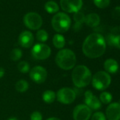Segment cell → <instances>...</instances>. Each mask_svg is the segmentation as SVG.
<instances>
[{"label": "cell", "instance_id": "1", "mask_svg": "<svg viewBox=\"0 0 120 120\" xmlns=\"http://www.w3.org/2000/svg\"><path fill=\"white\" fill-rule=\"evenodd\" d=\"M82 50L85 56L90 59H96L104 54L106 50V41L100 33H92L84 40Z\"/></svg>", "mask_w": 120, "mask_h": 120}, {"label": "cell", "instance_id": "19", "mask_svg": "<svg viewBox=\"0 0 120 120\" xmlns=\"http://www.w3.org/2000/svg\"><path fill=\"white\" fill-rule=\"evenodd\" d=\"M56 99V93L53 90H45L42 94V100L45 103L51 104L54 102Z\"/></svg>", "mask_w": 120, "mask_h": 120}, {"label": "cell", "instance_id": "21", "mask_svg": "<svg viewBox=\"0 0 120 120\" xmlns=\"http://www.w3.org/2000/svg\"><path fill=\"white\" fill-rule=\"evenodd\" d=\"M45 9L48 13L54 14V13H56L59 11V6L55 2L49 1L45 4Z\"/></svg>", "mask_w": 120, "mask_h": 120}, {"label": "cell", "instance_id": "7", "mask_svg": "<svg viewBox=\"0 0 120 120\" xmlns=\"http://www.w3.org/2000/svg\"><path fill=\"white\" fill-rule=\"evenodd\" d=\"M57 100L62 104H71L76 98L75 91L70 88H62L59 89L56 95Z\"/></svg>", "mask_w": 120, "mask_h": 120}, {"label": "cell", "instance_id": "27", "mask_svg": "<svg viewBox=\"0 0 120 120\" xmlns=\"http://www.w3.org/2000/svg\"><path fill=\"white\" fill-rule=\"evenodd\" d=\"M85 18L86 16H84V14L81 12V11H78L74 13V20L75 21L76 23H80L82 24L83 23H84L85 21Z\"/></svg>", "mask_w": 120, "mask_h": 120}, {"label": "cell", "instance_id": "22", "mask_svg": "<svg viewBox=\"0 0 120 120\" xmlns=\"http://www.w3.org/2000/svg\"><path fill=\"white\" fill-rule=\"evenodd\" d=\"M100 101L101 102V103H103V104H109L112 100V95L111 93H108V92H106V91H104V92H102L100 95Z\"/></svg>", "mask_w": 120, "mask_h": 120}, {"label": "cell", "instance_id": "20", "mask_svg": "<svg viewBox=\"0 0 120 120\" xmlns=\"http://www.w3.org/2000/svg\"><path fill=\"white\" fill-rule=\"evenodd\" d=\"M16 90L19 92V93H25L28 90L29 88V84L28 83L23 79H21L19 81L16 82Z\"/></svg>", "mask_w": 120, "mask_h": 120}, {"label": "cell", "instance_id": "9", "mask_svg": "<svg viewBox=\"0 0 120 120\" xmlns=\"http://www.w3.org/2000/svg\"><path fill=\"white\" fill-rule=\"evenodd\" d=\"M62 9L68 13H76L80 11L83 6L82 0H60Z\"/></svg>", "mask_w": 120, "mask_h": 120}, {"label": "cell", "instance_id": "5", "mask_svg": "<svg viewBox=\"0 0 120 120\" xmlns=\"http://www.w3.org/2000/svg\"><path fill=\"white\" fill-rule=\"evenodd\" d=\"M92 85L94 88L98 90H104L107 89L112 82L110 75L106 71H100L94 74L92 77Z\"/></svg>", "mask_w": 120, "mask_h": 120}, {"label": "cell", "instance_id": "12", "mask_svg": "<svg viewBox=\"0 0 120 120\" xmlns=\"http://www.w3.org/2000/svg\"><path fill=\"white\" fill-rule=\"evenodd\" d=\"M105 116L107 120H120V105L118 102L110 103L106 109Z\"/></svg>", "mask_w": 120, "mask_h": 120}, {"label": "cell", "instance_id": "30", "mask_svg": "<svg viewBox=\"0 0 120 120\" xmlns=\"http://www.w3.org/2000/svg\"><path fill=\"white\" fill-rule=\"evenodd\" d=\"M113 15H116V19L120 18V7H117L114 8Z\"/></svg>", "mask_w": 120, "mask_h": 120}, {"label": "cell", "instance_id": "26", "mask_svg": "<svg viewBox=\"0 0 120 120\" xmlns=\"http://www.w3.org/2000/svg\"><path fill=\"white\" fill-rule=\"evenodd\" d=\"M95 5L100 9L107 8L110 3V0H93Z\"/></svg>", "mask_w": 120, "mask_h": 120}, {"label": "cell", "instance_id": "33", "mask_svg": "<svg viewBox=\"0 0 120 120\" xmlns=\"http://www.w3.org/2000/svg\"><path fill=\"white\" fill-rule=\"evenodd\" d=\"M46 120H61L59 118H56V117H49L48 119H47Z\"/></svg>", "mask_w": 120, "mask_h": 120}, {"label": "cell", "instance_id": "17", "mask_svg": "<svg viewBox=\"0 0 120 120\" xmlns=\"http://www.w3.org/2000/svg\"><path fill=\"white\" fill-rule=\"evenodd\" d=\"M53 45L57 49H62L66 43L65 38L63 35L60 34H56L53 37Z\"/></svg>", "mask_w": 120, "mask_h": 120}, {"label": "cell", "instance_id": "18", "mask_svg": "<svg viewBox=\"0 0 120 120\" xmlns=\"http://www.w3.org/2000/svg\"><path fill=\"white\" fill-rule=\"evenodd\" d=\"M105 41L107 42L109 45L120 49V35H114L110 34L107 36Z\"/></svg>", "mask_w": 120, "mask_h": 120}, {"label": "cell", "instance_id": "8", "mask_svg": "<svg viewBox=\"0 0 120 120\" xmlns=\"http://www.w3.org/2000/svg\"><path fill=\"white\" fill-rule=\"evenodd\" d=\"M32 56L38 60H44L47 59L51 54L50 47L42 43L35 45L31 50Z\"/></svg>", "mask_w": 120, "mask_h": 120}, {"label": "cell", "instance_id": "35", "mask_svg": "<svg viewBox=\"0 0 120 120\" xmlns=\"http://www.w3.org/2000/svg\"><path fill=\"white\" fill-rule=\"evenodd\" d=\"M118 103H119V105H120V100H119V102H118Z\"/></svg>", "mask_w": 120, "mask_h": 120}, {"label": "cell", "instance_id": "23", "mask_svg": "<svg viewBox=\"0 0 120 120\" xmlns=\"http://www.w3.org/2000/svg\"><path fill=\"white\" fill-rule=\"evenodd\" d=\"M22 51L21 49H20L19 48H15L14 49H12V51L10 53V58L11 60L14 62H16L18 60H19L21 56H22Z\"/></svg>", "mask_w": 120, "mask_h": 120}, {"label": "cell", "instance_id": "4", "mask_svg": "<svg viewBox=\"0 0 120 120\" xmlns=\"http://www.w3.org/2000/svg\"><path fill=\"white\" fill-rule=\"evenodd\" d=\"M71 19L65 13L59 12L55 14L52 19V26L54 30L58 33H65L71 26Z\"/></svg>", "mask_w": 120, "mask_h": 120}, {"label": "cell", "instance_id": "15", "mask_svg": "<svg viewBox=\"0 0 120 120\" xmlns=\"http://www.w3.org/2000/svg\"><path fill=\"white\" fill-rule=\"evenodd\" d=\"M104 69L107 73L115 74L119 69L118 62L114 59H108L104 62Z\"/></svg>", "mask_w": 120, "mask_h": 120}, {"label": "cell", "instance_id": "16", "mask_svg": "<svg viewBox=\"0 0 120 120\" xmlns=\"http://www.w3.org/2000/svg\"><path fill=\"white\" fill-rule=\"evenodd\" d=\"M84 22L89 27L94 28V27L98 26L100 24V18L98 16V14H97L95 13H91L86 16Z\"/></svg>", "mask_w": 120, "mask_h": 120}, {"label": "cell", "instance_id": "2", "mask_svg": "<svg viewBox=\"0 0 120 120\" xmlns=\"http://www.w3.org/2000/svg\"><path fill=\"white\" fill-rule=\"evenodd\" d=\"M71 78L72 81L76 88H83L88 86L91 82L92 74L87 67L79 65L73 69Z\"/></svg>", "mask_w": 120, "mask_h": 120}, {"label": "cell", "instance_id": "28", "mask_svg": "<svg viewBox=\"0 0 120 120\" xmlns=\"http://www.w3.org/2000/svg\"><path fill=\"white\" fill-rule=\"evenodd\" d=\"M91 120H107V119L103 112H96L92 115Z\"/></svg>", "mask_w": 120, "mask_h": 120}, {"label": "cell", "instance_id": "10", "mask_svg": "<svg viewBox=\"0 0 120 120\" xmlns=\"http://www.w3.org/2000/svg\"><path fill=\"white\" fill-rule=\"evenodd\" d=\"M30 77L36 83H42L46 81L47 77V70L41 66L34 67L30 71Z\"/></svg>", "mask_w": 120, "mask_h": 120}, {"label": "cell", "instance_id": "24", "mask_svg": "<svg viewBox=\"0 0 120 120\" xmlns=\"http://www.w3.org/2000/svg\"><path fill=\"white\" fill-rule=\"evenodd\" d=\"M48 37H49L48 33L45 30H39L36 33V38L38 40L42 42L47 41L48 39Z\"/></svg>", "mask_w": 120, "mask_h": 120}, {"label": "cell", "instance_id": "11", "mask_svg": "<svg viewBox=\"0 0 120 120\" xmlns=\"http://www.w3.org/2000/svg\"><path fill=\"white\" fill-rule=\"evenodd\" d=\"M92 110L86 105H79L76 106L73 112L74 120H88L91 116Z\"/></svg>", "mask_w": 120, "mask_h": 120}, {"label": "cell", "instance_id": "13", "mask_svg": "<svg viewBox=\"0 0 120 120\" xmlns=\"http://www.w3.org/2000/svg\"><path fill=\"white\" fill-rule=\"evenodd\" d=\"M85 105L91 110H97L102 106V103L100 100L95 95H94L90 90H87L85 93Z\"/></svg>", "mask_w": 120, "mask_h": 120}, {"label": "cell", "instance_id": "29", "mask_svg": "<svg viewBox=\"0 0 120 120\" xmlns=\"http://www.w3.org/2000/svg\"><path fill=\"white\" fill-rule=\"evenodd\" d=\"M30 120H42V114L40 112L35 111L30 114Z\"/></svg>", "mask_w": 120, "mask_h": 120}, {"label": "cell", "instance_id": "3", "mask_svg": "<svg viewBox=\"0 0 120 120\" xmlns=\"http://www.w3.org/2000/svg\"><path fill=\"white\" fill-rule=\"evenodd\" d=\"M55 62L56 65L60 69L65 71L70 70L76 65V54L71 49H62L56 54Z\"/></svg>", "mask_w": 120, "mask_h": 120}, {"label": "cell", "instance_id": "25", "mask_svg": "<svg viewBox=\"0 0 120 120\" xmlns=\"http://www.w3.org/2000/svg\"><path fill=\"white\" fill-rule=\"evenodd\" d=\"M17 67H18L19 71L23 74H26L30 70V65L26 61H22V62H19Z\"/></svg>", "mask_w": 120, "mask_h": 120}, {"label": "cell", "instance_id": "6", "mask_svg": "<svg viewBox=\"0 0 120 120\" xmlns=\"http://www.w3.org/2000/svg\"><path fill=\"white\" fill-rule=\"evenodd\" d=\"M25 26L30 30H38L42 25V17L37 13L29 12L23 17Z\"/></svg>", "mask_w": 120, "mask_h": 120}, {"label": "cell", "instance_id": "31", "mask_svg": "<svg viewBox=\"0 0 120 120\" xmlns=\"http://www.w3.org/2000/svg\"><path fill=\"white\" fill-rule=\"evenodd\" d=\"M82 27V24L80 23H75V25L74 26V30L75 31H79V30H81Z\"/></svg>", "mask_w": 120, "mask_h": 120}, {"label": "cell", "instance_id": "32", "mask_svg": "<svg viewBox=\"0 0 120 120\" xmlns=\"http://www.w3.org/2000/svg\"><path fill=\"white\" fill-rule=\"evenodd\" d=\"M5 74V70L4 68L2 67H0V79L2 78Z\"/></svg>", "mask_w": 120, "mask_h": 120}, {"label": "cell", "instance_id": "34", "mask_svg": "<svg viewBox=\"0 0 120 120\" xmlns=\"http://www.w3.org/2000/svg\"><path fill=\"white\" fill-rule=\"evenodd\" d=\"M7 120H19L16 117H10Z\"/></svg>", "mask_w": 120, "mask_h": 120}, {"label": "cell", "instance_id": "14", "mask_svg": "<svg viewBox=\"0 0 120 120\" xmlns=\"http://www.w3.org/2000/svg\"><path fill=\"white\" fill-rule=\"evenodd\" d=\"M34 42V37L31 32L26 30L22 32L19 37V45L24 48L30 47Z\"/></svg>", "mask_w": 120, "mask_h": 120}]
</instances>
